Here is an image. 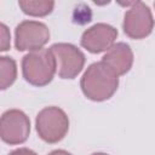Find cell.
I'll return each instance as SVG.
<instances>
[{"mask_svg": "<svg viewBox=\"0 0 155 155\" xmlns=\"http://www.w3.org/2000/svg\"><path fill=\"white\" fill-rule=\"evenodd\" d=\"M80 87L90 101L104 102L110 99L117 91L119 76L104 62H94L85 70L80 80Z\"/></svg>", "mask_w": 155, "mask_h": 155, "instance_id": "1", "label": "cell"}, {"mask_svg": "<svg viewBox=\"0 0 155 155\" xmlns=\"http://www.w3.org/2000/svg\"><path fill=\"white\" fill-rule=\"evenodd\" d=\"M50 50L54 56L57 74L61 79H75L82 71L86 58L84 52L75 45L57 42L53 44Z\"/></svg>", "mask_w": 155, "mask_h": 155, "instance_id": "6", "label": "cell"}, {"mask_svg": "<svg viewBox=\"0 0 155 155\" xmlns=\"http://www.w3.org/2000/svg\"><path fill=\"white\" fill-rule=\"evenodd\" d=\"M0 35H1V51H7L10 48V45H11V35H10V30L8 28L6 27V24L1 23L0 24Z\"/></svg>", "mask_w": 155, "mask_h": 155, "instance_id": "12", "label": "cell"}, {"mask_svg": "<svg viewBox=\"0 0 155 155\" xmlns=\"http://www.w3.org/2000/svg\"><path fill=\"white\" fill-rule=\"evenodd\" d=\"M17 79L16 61L7 56L0 57V88H8Z\"/></svg>", "mask_w": 155, "mask_h": 155, "instance_id": "11", "label": "cell"}, {"mask_svg": "<svg viewBox=\"0 0 155 155\" xmlns=\"http://www.w3.org/2000/svg\"><path fill=\"white\" fill-rule=\"evenodd\" d=\"M48 155H73V154H70L69 151L63 150V149H56V150L51 151Z\"/></svg>", "mask_w": 155, "mask_h": 155, "instance_id": "14", "label": "cell"}, {"mask_svg": "<svg viewBox=\"0 0 155 155\" xmlns=\"http://www.w3.org/2000/svg\"><path fill=\"white\" fill-rule=\"evenodd\" d=\"M117 38V29L107 23H96L87 28L80 39V44L91 53L107 52Z\"/></svg>", "mask_w": 155, "mask_h": 155, "instance_id": "8", "label": "cell"}, {"mask_svg": "<svg viewBox=\"0 0 155 155\" xmlns=\"http://www.w3.org/2000/svg\"><path fill=\"white\" fill-rule=\"evenodd\" d=\"M30 133V120L19 109H8L2 113L0 120V137L10 145L24 143Z\"/></svg>", "mask_w": 155, "mask_h": 155, "instance_id": "7", "label": "cell"}, {"mask_svg": "<svg viewBox=\"0 0 155 155\" xmlns=\"http://www.w3.org/2000/svg\"><path fill=\"white\" fill-rule=\"evenodd\" d=\"M133 52L128 44L116 42L114 44L102 57V62L108 64L117 76L127 74L133 65Z\"/></svg>", "mask_w": 155, "mask_h": 155, "instance_id": "9", "label": "cell"}, {"mask_svg": "<svg viewBox=\"0 0 155 155\" xmlns=\"http://www.w3.org/2000/svg\"><path fill=\"white\" fill-rule=\"evenodd\" d=\"M35 130L44 142L48 144L58 143L69 131V117L58 107H46L36 115Z\"/></svg>", "mask_w": 155, "mask_h": 155, "instance_id": "3", "label": "cell"}, {"mask_svg": "<svg viewBox=\"0 0 155 155\" xmlns=\"http://www.w3.org/2000/svg\"><path fill=\"white\" fill-rule=\"evenodd\" d=\"M91 155H109V154H107V153H93Z\"/></svg>", "mask_w": 155, "mask_h": 155, "instance_id": "15", "label": "cell"}, {"mask_svg": "<svg viewBox=\"0 0 155 155\" xmlns=\"http://www.w3.org/2000/svg\"><path fill=\"white\" fill-rule=\"evenodd\" d=\"M18 6L23 13L31 17H45L54 8V1L51 0H19Z\"/></svg>", "mask_w": 155, "mask_h": 155, "instance_id": "10", "label": "cell"}, {"mask_svg": "<svg viewBox=\"0 0 155 155\" xmlns=\"http://www.w3.org/2000/svg\"><path fill=\"white\" fill-rule=\"evenodd\" d=\"M8 155H38V154L29 148H18V149L11 151Z\"/></svg>", "mask_w": 155, "mask_h": 155, "instance_id": "13", "label": "cell"}, {"mask_svg": "<svg viewBox=\"0 0 155 155\" xmlns=\"http://www.w3.org/2000/svg\"><path fill=\"white\" fill-rule=\"evenodd\" d=\"M50 40L48 27L39 21H22L15 29V47L18 51H39Z\"/></svg>", "mask_w": 155, "mask_h": 155, "instance_id": "5", "label": "cell"}, {"mask_svg": "<svg viewBox=\"0 0 155 155\" xmlns=\"http://www.w3.org/2000/svg\"><path fill=\"white\" fill-rule=\"evenodd\" d=\"M57 73L54 56L50 48L27 53L22 59V74L24 80L36 87L48 85Z\"/></svg>", "mask_w": 155, "mask_h": 155, "instance_id": "2", "label": "cell"}, {"mask_svg": "<svg viewBox=\"0 0 155 155\" xmlns=\"http://www.w3.org/2000/svg\"><path fill=\"white\" fill-rule=\"evenodd\" d=\"M154 17L151 10L143 1H133L124 16V33L133 40L149 36L154 29Z\"/></svg>", "mask_w": 155, "mask_h": 155, "instance_id": "4", "label": "cell"}, {"mask_svg": "<svg viewBox=\"0 0 155 155\" xmlns=\"http://www.w3.org/2000/svg\"><path fill=\"white\" fill-rule=\"evenodd\" d=\"M154 6H155V2H154Z\"/></svg>", "mask_w": 155, "mask_h": 155, "instance_id": "16", "label": "cell"}]
</instances>
